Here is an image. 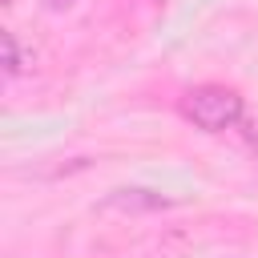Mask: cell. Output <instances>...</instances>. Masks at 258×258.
Instances as JSON below:
<instances>
[{
	"label": "cell",
	"mask_w": 258,
	"mask_h": 258,
	"mask_svg": "<svg viewBox=\"0 0 258 258\" xmlns=\"http://www.w3.org/2000/svg\"><path fill=\"white\" fill-rule=\"evenodd\" d=\"M0 48H4V77H20L24 73V52L16 44V32H0Z\"/></svg>",
	"instance_id": "3957f363"
},
{
	"label": "cell",
	"mask_w": 258,
	"mask_h": 258,
	"mask_svg": "<svg viewBox=\"0 0 258 258\" xmlns=\"http://www.w3.org/2000/svg\"><path fill=\"white\" fill-rule=\"evenodd\" d=\"M105 206H117V210H165L173 202L161 198V194H153V189H113L105 198Z\"/></svg>",
	"instance_id": "7a4b0ae2"
},
{
	"label": "cell",
	"mask_w": 258,
	"mask_h": 258,
	"mask_svg": "<svg viewBox=\"0 0 258 258\" xmlns=\"http://www.w3.org/2000/svg\"><path fill=\"white\" fill-rule=\"evenodd\" d=\"M44 4H48V8H52V12H64V8H73V4H77V0H44Z\"/></svg>",
	"instance_id": "5b68a950"
},
{
	"label": "cell",
	"mask_w": 258,
	"mask_h": 258,
	"mask_svg": "<svg viewBox=\"0 0 258 258\" xmlns=\"http://www.w3.org/2000/svg\"><path fill=\"white\" fill-rule=\"evenodd\" d=\"M246 141L258 149V121H250V125H246Z\"/></svg>",
	"instance_id": "277c9868"
},
{
	"label": "cell",
	"mask_w": 258,
	"mask_h": 258,
	"mask_svg": "<svg viewBox=\"0 0 258 258\" xmlns=\"http://www.w3.org/2000/svg\"><path fill=\"white\" fill-rule=\"evenodd\" d=\"M181 117L202 129V133H226V129H238L242 117H246V105L234 89L226 85H198L181 97Z\"/></svg>",
	"instance_id": "6da1fadb"
}]
</instances>
